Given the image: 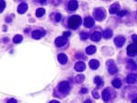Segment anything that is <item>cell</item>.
I'll return each instance as SVG.
<instances>
[{"label": "cell", "instance_id": "1", "mask_svg": "<svg viewBox=\"0 0 137 103\" xmlns=\"http://www.w3.org/2000/svg\"><path fill=\"white\" fill-rule=\"evenodd\" d=\"M81 17L78 15H74L70 17L68 21L69 26L71 29H76L81 24Z\"/></svg>", "mask_w": 137, "mask_h": 103}, {"label": "cell", "instance_id": "2", "mask_svg": "<svg viewBox=\"0 0 137 103\" xmlns=\"http://www.w3.org/2000/svg\"><path fill=\"white\" fill-rule=\"evenodd\" d=\"M93 15L97 21H102L105 16V12L101 8L95 9L93 12Z\"/></svg>", "mask_w": 137, "mask_h": 103}, {"label": "cell", "instance_id": "3", "mask_svg": "<svg viewBox=\"0 0 137 103\" xmlns=\"http://www.w3.org/2000/svg\"><path fill=\"white\" fill-rule=\"evenodd\" d=\"M58 89L60 92L62 93H66L70 90L69 84L66 81H62L58 85Z\"/></svg>", "mask_w": 137, "mask_h": 103}, {"label": "cell", "instance_id": "4", "mask_svg": "<svg viewBox=\"0 0 137 103\" xmlns=\"http://www.w3.org/2000/svg\"><path fill=\"white\" fill-rule=\"evenodd\" d=\"M127 53L128 56L133 57L137 54V46L134 44H130L127 48Z\"/></svg>", "mask_w": 137, "mask_h": 103}, {"label": "cell", "instance_id": "5", "mask_svg": "<svg viewBox=\"0 0 137 103\" xmlns=\"http://www.w3.org/2000/svg\"><path fill=\"white\" fill-rule=\"evenodd\" d=\"M107 65L108 66V71H109L110 73L111 74H114L117 73L118 69L117 66L115 65L113 60H109L107 62Z\"/></svg>", "mask_w": 137, "mask_h": 103}, {"label": "cell", "instance_id": "6", "mask_svg": "<svg viewBox=\"0 0 137 103\" xmlns=\"http://www.w3.org/2000/svg\"><path fill=\"white\" fill-rule=\"evenodd\" d=\"M67 42V38L62 36L57 37L55 40V44L57 47H62L64 46Z\"/></svg>", "mask_w": 137, "mask_h": 103}, {"label": "cell", "instance_id": "7", "mask_svg": "<svg viewBox=\"0 0 137 103\" xmlns=\"http://www.w3.org/2000/svg\"><path fill=\"white\" fill-rule=\"evenodd\" d=\"M45 34V31L42 30H35L32 32V37L36 40H39Z\"/></svg>", "mask_w": 137, "mask_h": 103}, {"label": "cell", "instance_id": "8", "mask_svg": "<svg viewBox=\"0 0 137 103\" xmlns=\"http://www.w3.org/2000/svg\"><path fill=\"white\" fill-rule=\"evenodd\" d=\"M94 25V21L91 17L88 16L85 19L84 26L87 28H92Z\"/></svg>", "mask_w": 137, "mask_h": 103}, {"label": "cell", "instance_id": "9", "mask_svg": "<svg viewBox=\"0 0 137 103\" xmlns=\"http://www.w3.org/2000/svg\"><path fill=\"white\" fill-rule=\"evenodd\" d=\"M74 68L77 72H82L85 69L86 65L84 62L80 61L76 63Z\"/></svg>", "mask_w": 137, "mask_h": 103}, {"label": "cell", "instance_id": "10", "mask_svg": "<svg viewBox=\"0 0 137 103\" xmlns=\"http://www.w3.org/2000/svg\"><path fill=\"white\" fill-rule=\"evenodd\" d=\"M125 39L122 36H118V37H115L114 39V43L118 47H122L123 44L125 43Z\"/></svg>", "mask_w": 137, "mask_h": 103}, {"label": "cell", "instance_id": "11", "mask_svg": "<svg viewBox=\"0 0 137 103\" xmlns=\"http://www.w3.org/2000/svg\"><path fill=\"white\" fill-rule=\"evenodd\" d=\"M120 8V5L118 3H114L111 5L109 8V11L111 14H114V13H118Z\"/></svg>", "mask_w": 137, "mask_h": 103}, {"label": "cell", "instance_id": "12", "mask_svg": "<svg viewBox=\"0 0 137 103\" xmlns=\"http://www.w3.org/2000/svg\"><path fill=\"white\" fill-rule=\"evenodd\" d=\"M28 5L26 3H22L19 5L17 9V11L20 14H24L28 10Z\"/></svg>", "mask_w": 137, "mask_h": 103}, {"label": "cell", "instance_id": "13", "mask_svg": "<svg viewBox=\"0 0 137 103\" xmlns=\"http://www.w3.org/2000/svg\"><path fill=\"white\" fill-rule=\"evenodd\" d=\"M102 98L105 102H109L110 98V92L109 90V89H106L103 90V91L102 92Z\"/></svg>", "mask_w": 137, "mask_h": 103}, {"label": "cell", "instance_id": "14", "mask_svg": "<svg viewBox=\"0 0 137 103\" xmlns=\"http://www.w3.org/2000/svg\"><path fill=\"white\" fill-rule=\"evenodd\" d=\"M58 60L61 64H65L67 61V57L64 53H60L58 55Z\"/></svg>", "mask_w": 137, "mask_h": 103}, {"label": "cell", "instance_id": "15", "mask_svg": "<svg viewBox=\"0 0 137 103\" xmlns=\"http://www.w3.org/2000/svg\"><path fill=\"white\" fill-rule=\"evenodd\" d=\"M137 81V75L135 73H130L127 77V81L129 83H134Z\"/></svg>", "mask_w": 137, "mask_h": 103}, {"label": "cell", "instance_id": "16", "mask_svg": "<svg viewBox=\"0 0 137 103\" xmlns=\"http://www.w3.org/2000/svg\"><path fill=\"white\" fill-rule=\"evenodd\" d=\"M78 6V2L76 1H70L68 3V9L71 11L76 10Z\"/></svg>", "mask_w": 137, "mask_h": 103}, {"label": "cell", "instance_id": "17", "mask_svg": "<svg viewBox=\"0 0 137 103\" xmlns=\"http://www.w3.org/2000/svg\"><path fill=\"white\" fill-rule=\"evenodd\" d=\"M89 66L91 69L93 70L96 69L99 66V62L98 60H95V59H92L89 62Z\"/></svg>", "mask_w": 137, "mask_h": 103}, {"label": "cell", "instance_id": "18", "mask_svg": "<svg viewBox=\"0 0 137 103\" xmlns=\"http://www.w3.org/2000/svg\"><path fill=\"white\" fill-rule=\"evenodd\" d=\"M101 39V34L99 32H95L91 36V39L92 41L98 42Z\"/></svg>", "mask_w": 137, "mask_h": 103}, {"label": "cell", "instance_id": "19", "mask_svg": "<svg viewBox=\"0 0 137 103\" xmlns=\"http://www.w3.org/2000/svg\"><path fill=\"white\" fill-rule=\"evenodd\" d=\"M96 52V48L95 46L90 45L86 49V52L88 54L91 55L94 54Z\"/></svg>", "mask_w": 137, "mask_h": 103}, {"label": "cell", "instance_id": "20", "mask_svg": "<svg viewBox=\"0 0 137 103\" xmlns=\"http://www.w3.org/2000/svg\"><path fill=\"white\" fill-rule=\"evenodd\" d=\"M94 83L99 87H101L103 85V80H102V78L101 77H99V76H96V77L94 78Z\"/></svg>", "mask_w": 137, "mask_h": 103}, {"label": "cell", "instance_id": "21", "mask_svg": "<svg viewBox=\"0 0 137 103\" xmlns=\"http://www.w3.org/2000/svg\"><path fill=\"white\" fill-rule=\"evenodd\" d=\"M103 36L104 38H105V39H110V38H111L112 37V36H113V32H112V30L111 29H106L105 31L103 32Z\"/></svg>", "mask_w": 137, "mask_h": 103}, {"label": "cell", "instance_id": "22", "mask_svg": "<svg viewBox=\"0 0 137 103\" xmlns=\"http://www.w3.org/2000/svg\"><path fill=\"white\" fill-rule=\"evenodd\" d=\"M45 10L44 8H38L36 10V15L37 17H41L45 14Z\"/></svg>", "mask_w": 137, "mask_h": 103}, {"label": "cell", "instance_id": "23", "mask_svg": "<svg viewBox=\"0 0 137 103\" xmlns=\"http://www.w3.org/2000/svg\"><path fill=\"white\" fill-rule=\"evenodd\" d=\"M22 40H23L22 36L20 35V34H17V35H15L13 39V42L15 44L20 43L22 41Z\"/></svg>", "mask_w": 137, "mask_h": 103}, {"label": "cell", "instance_id": "24", "mask_svg": "<svg viewBox=\"0 0 137 103\" xmlns=\"http://www.w3.org/2000/svg\"><path fill=\"white\" fill-rule=\"evenodd\" d=\"M128 67L131 70H136L137 69V65L132 60H129L128 62Z\"/></svg>", "mask_w": 137, "mask_h": 103}, {"label": "cell", "instance_id": "25", "mask_svg": "<svg viewBox=\"0 0 137 103\" xmlns=\"http://www.w3.org/2000/svg\"><path fill=\"white\" fill-rule=\"evenodd\" d=\"M112 84L114 87L115 88H119L121 87V82L119 79H115L113 80V82H112Z\"/></svg>", "mask_w": 137, "mask_h": 103}, {"label": "cell", "instance_id": "26", "mask_svg": "<svg viewBox=\"0 0 137 103\" xmlns=\"http://www.w3.org/2000/svg\"><path fill=\"white\" fill-rule=\"evenodd\" d=\"M85 80V76L83 74H78L77 75L76 77V80L77 83H82L84 82Z\"/></svg>", "mask_w": 137, "mask_h": 103}, {"label": "cell", "instance_id": "27", "mask_svg": "<svg viewBox=\"0 0 137 103\" xmlns=\"http://www.w3.org/2000/svg\"><path fill=\"white\" fill-rule=\"evenodd\" d=\"M88 36H89V34H88V33H86V32H81V33H80L81 39L83 40H86L88 38Z\"/></svg>", "mask_w": 137, "mask_h": 103}, {"label": "cell", "instance_id": "28", "mask_svg": "<svg viewBox=\"0 0 137 103\" xmlns=\"http://www.w3.org/2000/svg\"><path fill=\"white\" fill-rule=\"evenodd\" d=\"M0 12L2 13L5 7V2L3 1H0Z\"/></svg>", "mask_w": 137, "mask_h": 103}, {"label": "cell", "instance_id": "29", "mask_svg": "<svg viewBox=\"0 0 137 103\" xmlns=\"http://www.w3.org/2000/svg\"><path fill=\"white\" fill-rule=\"evenodd\" d=\"M126 13H127V11L126 10H122V11H118L117 13V15L118 16L123 17V16H124L125 15H126Z\"/></svg>", "mask_w": 137, "mask_h": 103}, {"label": "cell", "instance_id": "30", "mask_svg": "<svg viewBox=\"0 0 137 103\" xmlns=\"http://www.w3.org/2000/svg\"><path fill=\"white\" fill-rule=\"evenodd\" d=\"M61 18H62V16L60 13H57V14L55 15V21L57 22L60 21V20H61Z\"/></svg>", "mask_w": 137, "mask_h": 103}, {"label": "cell", "instance_id": "31", "mask_svg": "<svg viewBox=\"0 0 137 103\" xmlns=\"http://www.w3.org/2000/svg\"><path fill=\"white\" fill-rule=\"evenodd\" d=\"M92 95H93V97L95 99H99V94H98V93L96 91H94L93 92H92Z\"/></svg>", "mask_w": 137, "mask_h": 103}, {"label": "cell", "instance_id": "32", "mask_svg": "<svg viewBox=\"0 0 137 103\" xmlns=\"http://www.w3.org/2000/svg\"><path fill=\"white\" fill-rule=\"evenodd\" d=\"M70 35H71V33L70 32H65L64 33H63V36H64V37L66 38L69 37Z\"/></svg>", "mask_w": 137, "mask_h": 103}, {"label": "cell", "instance_id": "33", "mask_svg": "<svg viewBox=\"0 0 137 103\" xmlns=\"http://www.w3.org/2000/svg\"><path fill=\"white\" fill-rule=\"evenodd\" d=\"M132 40L134 42V43L136 44V45H137V35H133L132 36Z\"/></svg>", "mask_w": 137, "mask_h": 103}, {"label": "cell", "instance_id": "34", "mask_svg": "<svg viewBox=\"0 0 137 103\" xmlns=\"http://www.w3.org/2000/svg\"><path fill=\"white\" fill-rule=\"evenodd\" d=\"M7 103H17V101L15 100V99H10V100L7 102Z\"/></svg>", "mask_w": 137, "mask_h": 103}, {"label": "cell", "instance_id": "35", "mask_svg": "<svg viewBox=\"0 0 137 103\" xmlns=\"http://www.w3.org/2000/svg\"><path fill=\"white\" fill-rule=\"evenodd\" d=\"M87 92H88V89L86 88H83L81 90V92L82 93H85Z\"/></svg>", "mask_w": 137, "mask_h": 103}, {"label": "cell", "instance_id": "36", "mask_svg": "<svg viewBox=\"0 0 137 103\" xmlns=\"http://www.w3.org/2000/svg\"><path fill=\"white\" fill-rule=\"evenodd\" d=\"M133 103H137V97L133 100Z\"/></svg>", "mask_w": 137, "mask_h": 103}, {"label": "cell", "instance_id": "37", "mask_svg": "<svg viewBox=\"0 0 137 103\" xmlns=\"http://www.w3.org/2000/svg\"><path fill=\"white\" fill-rule=\"evenodd\" d=\"M50 103H59L58 102H57V101H55V100H53V101H51V102Z\"/></svg>", "mask_w": 137, "mask_h": 103}, {"label": "cell", "instance_id": "38", "mask_svg": "<svg viewBox=\"0 0 137 103\" xmlns=\"http://www.w3.org/2000/svg\"><path fill=\"white\" fill-rule=\"evenodd\" d=\"M84 103H91V102L90 100H86Z\"/></svg>", "mask_w": 137, "mask_h": 103}]
</instances>
